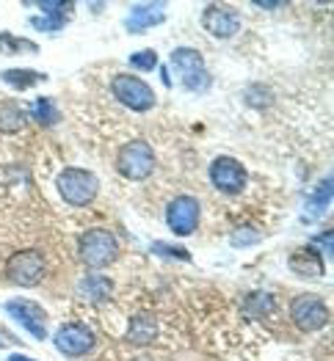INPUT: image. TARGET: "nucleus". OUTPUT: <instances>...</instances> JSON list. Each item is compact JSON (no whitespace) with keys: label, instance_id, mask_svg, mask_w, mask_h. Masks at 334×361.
<instances>
[{"label":"nucleus","instance_id":"412c9836","mask_svg":"<svg viewBox=\"0 0 334 361\" xmlns=\"http://www.w3.org/2000/svg\"><path fill=\"white\" fill-rule=\"evenodd\" d=\"M0 50H6V53H17V50H30V53H36L39 47L28 42V39H17L14 33H0Z\"/></svg>","mask_w":334,"mask_h":361},{"label":"nucleus","instance_id":"5701e85b","mask_svg":"<svg viewBox=\"0 0 334 361\" xmlns=\"http://www.w3.org/2000/svg\"><path fill=\"white\" fill-rule=\"evenodd\" d=\"M130 66L138 69V72H152V69L157 66L155 50H138V53H133V56H130Z\"/></svg>","mask_w":334,"mask_h":361},{"label":"nucleus","instance_id":"9d476101","mask_svg":"<svg viewBox=\"0 0 334 361\" xmlns=\"http://www.w3.org/2000/svg\"><path fill=\"white\" fill-rule=\"evenodd\" d=\"M53 342L64 356H83L94 348V331L83 323H66L56 331Z\"/></svg>","mask_w":334,"mask_h":361},{"label":"nucleus","instance_id":"f03ea898","mask_svg":"<svg viewBox=\"0 0 334 361\" xmlns=\"http://www.w3.org/2000/svg\"><path fill=\"white\" fill-rule=\"evenodd\" d=\"M172 69L182 83V89L188 91H208L210 89V75L205 69L202 56L193 47H177L172 53Z\"/></svg>","mask_w":334,"mask_h":361},{"label":"nucleus","instance_id":"6e6552de","mask_svg":"<svg viewBox=\"0 0 334 361\" xmlns=\"http://www.w3.org/2000/svg\"><path fill=\"white\" fill-rule=\"evenodd\" d=\"M210 182L221 193L235 196V193H241L243 188H246V169L235 157H227V154L215 157L210 166Z\"/></svg>","mask_w":334,"mask_h":361},{"label":"nucleus","instance_id":"423d86ee","mask_svg":"<svg viewBox=\"0 0 334 361\" xmlns=\"http://www.w3.org/2000/svg\"><path fill=\"white\" fill-rule=\"evenodd\" d=\"M111 89L117 94V99L124 108H130V111L144 114V111H150L152 105H155V91L144 80L133 78V75H117L111 80Z\"/></svg>","mask_w":334,"mask_h":361},{"label":"nucleus","instance_id":"f3484780","mask_svg":"<svg viewBox=\"0 0 334 361\" xmlns=\"http://www.w3.org/2000/svg\"><path fill=\"white\" fill-rule=\"evenodd\" d=\"M80 293H83L89 301L102 303L114 295V281L105 279V276H86L83 284H80Z\"/></svg>","mask_w":334,"mask_h":361},{"label":"nucleus","instance_id":"a211bd4d","mask_svg":"<svg viewBox=\"0 0 334 361\" xmlns=\"http://www.w3.org/2000/svg\"><path fill=\"white\" fill-rule=\"evenodd\" d=\"M0 80H3L6 86H11V89L25 91V89H33L36 83H42L44 75H42V72H30V69H6V72L0 75Z\"/></svg>","mask_w":334,"mask_h":361},{"label":"nucleus","instance_id":"cd10ccee","mask_svg":"<svg viewBox=\"0 0 334 361\" xmlns=\"http://www.w3.org/2000/svg\"><path fill=\"white\" fill-rule=\"evenodd\" d=\"M136 361H150V359H136Z\"/></svg>","mask_w":334,"mask_h":361},{"label":"nucleus","instance_id":"dca6fc26","mask_svg":"<svg viewBox=\"0 0 334 361\" xmlns=\"http://www.w3.org/2000/svg\"><path fill=\"white\" fill-rule=\"evenodd\" d=\"M25 124H28V114H25L17 102L0 99V130H3V133H17V130H23Z\"/></svg>","mask_w":334,"mask_h":361},{"label":"nucleus","instance_id":"bb28decb","mask_svg":"<svg viewBox=\"0 0 334 361\" xmlns=\"http://www.w3.org/2000/svg\"><path fill=\"white\" fill-rule=\"evenodd\" d=\"M8 361H36V359H28V356H8Z\"/></svg>","mask_w":334,"mask_h":361},{"label":"nucleus","instance_id":"aec40b11","mask_svg":"<svg viewBox=\"0 0 334 361\" xmlns=\"http://www.w3.org/2000/svg\"><path fill=\"white\" fill-rule=\"evenodd\" d=\"M329 199H332V180L326 177L323 185L318 188V193H315V196L309 199V204H306V212H309V215H306V221H309V218H321L323 210L329 207Z\"/></svg>","mask_w":334,"mask_h":361},{"label":"nucleus","instance_id":"39448f33","mask_svg":"<svg viewBox=\"0 0 334 361\" xmlns=\"http://www.w3.org/2000/svg\"><path fill=\"white\" fill-rule=\"evenodd\" d=\"M47 271V262L39 251H20L6 262V276L8 281L20 284V287H36Z\"/></svg>","mask_w":334,"mask_h":361},{"label":"nucleus","instance_id":"4468645a","mask_svg":"<svg viewBox=\"0 0 334 361\" xmlns=\"http://www.w3.org/2000/svg\"><path fill=\"white\" fill-rule=\"evenodd\" d=\"M290 268L293 273H299L302 279H315L323 273V262H321V254L315 245H304L299 251H293L290 257Z\"/></svg>","mask_w":334,"mask_h":361},{"label":"nucleus","instance_id":"9b49d317","mask_svg":"<svg viewBox=\"0 0 334 361\" xmlns=\"http://www.w3.org/2000/svg\"><path fill=\"white\" fill-rule=\"evenodd\" d=\"M6 312H8V314H11V317L30 334V336H36V339H44V336H47V329H44L47 314H44V309H42L39 303L14 298V301L6 303Z\"/></svg>","mask_w":334,"mask_h":361},{"label":"nucleus","instance_id":"393cba45","mask_svg":"<svg viewBox=\"0 0 334 361\" xmlns=\"http://www.w3.org/2000/svg\"><path fill=\"white\" fill-rule=\"evenodd\" d=\"M39 8H42V11H56V14H69V11H75L72 3H39Z\"/></svg>","mask_w":334,"mask_h":361},{"label":"nucleus","instance_id":"b1692460","mask_svg":"<svg viewBox=\"0 0 334 361\" xmlns=\"http://www.w3.org/2000/svg\"><path fill=\"white\" fill-rule=\"evenodd\" d=\"M152 254H160V257H169V259H182V262H191V254L180 248V245H169V243H152Z\"/></svg>","mask_w":334,"mask_h":361},{"label":"nucleus","instance_id":"1a4fd4ad","mask_svg":"<svg viewBox=\"0 0 334 361\" xmlns=\"http://www.w3.org/2000/svg\"><path fill=\"white\" fill-rule=\"evenodd\" d=\"M290 314H293V323L302 329V331H318L329 323V309L326 303L321 301L318 295H302L296 298L290 306Z\"/></svg>","mask_w":334,"mask_h":361},{"label":"nucleus","instance_id":"7ed1b4c3","mask_svg":"<svg viewBox=\"0 0 334 361\" xmlns=\"http://www.w3.org/2000/svg\"><path fill=\"white\" fill-rule=\"evenodd\" d=\"M80 259L94 268V271H100V268H108L117 257H119V243L117 238L111 235V232H105V229H89L83 238H80Z\"/></svg>","mask_w":334,"mask_h":361},{"label":"nucleus","instance_id":"20e7f679","mask_svg":"<svg viewBox=\"0 0 334 361\" xmlns=\"http://www.w3.org/2000/svg\"><path fill=\"white\" fill-rule=\"evenodd\" d=\"M117 169L124 180H147L155 171V152L147 141H130L117 154Z\"/></svg>","mask_w":334,"mask_h":361},{"label":"nucleus","instance_id":"a878e982","mask_svg":"<svg viewBox=\"0 0 334 361\" xmlns=\"http://www.w3.org/2000/svg\"><path fill=\"white\" fill-rule=\"evenodd\" d=\"M312 245H323V257H332V232H323L321 238H315Z\"/></svg>","mask_w":334,"mask_h":361},{"label":"nucleus","instance_id":"0eeeda50","mask_svg":"<svg viewBox=\"0 0 334 361\" xmlns=\"http://www.w3.org/2000/svg\"><path fill=\"white\" fill-rule=\"evenodd\" d=\"M199 212H202V207H199V202L193 196H177L166 207V224H169V229L174 235L185 238L199 226Z\"/></svg>","mask_w":334,"mask_h":361},{"label":"nucleus","instance_id":"f8f14e48","mask_svg":"<svg viewBox=\"0 0 334 361\" xmlns=\"http://www.w3.org/2000/svg\"><path fill=\"white\" fill-rule=\"evenodd\" d=\"M202 25L205 30L215 36V39H229L241 30V17L235 8H227V6H218L210 3L205 11H202Z\"/></svg>","mask_w":334,"mask_h":361},{"label":"nucleus","instance_id":"6ab92c4d","mask_svg":"<svg viewBox=\"0 0 334 361\" xmlns=\"http://www.w3.org/2000/svg\"><path fill=\"white\" fill-rule=\"evenodd\" d=\"M28 116L30 119H36L39 124H44V127H50V124H56V121H59V108L53 105V99L39 97V99H33Z\"/></svg>","mask_w":334,"mask_h":361},{"label":"nucleus","instance_id":"f257e3e1","mask_svg":"<svg viewBox=\"0 0 334 361\" xmlns=\"http://www.w3.org/2000/svg\"><path fill=\"white\" fill-rule=\"evenodd\" d=\"M56 188L64 196V202H69L72 207H86V204L94 202V196L100 190V182L86 169H66V171L59 174Z\"/></svg>","mask_w":334,"mask_h":361},{"label":"nucleus","instance_id":"4be33fe9","mask_svg":"<svg viewBox=\"0 0 334 361\" xmlns=\"http://www.w3.org/2000/svg\"><path fill=\"white\" fill-rule=\"evenodd\" d=\"M69 23V14H47V17H33L30 25L36 30H61Z\"/></svg>","mask_w":334,"mask_h":361},{"label":"nucleus","instance_id":"ddd939ff","mask_svg":"<svg viewBox=\"0 0 334 361\" xmlns=\"http://www.w3.org/2000/svg\"><path fill=\"white\" fill-rule=\"evenodd\" d=\"M163 20H166L163 3H141V6H136V8L130 11V17L124 20V28L130 30V33H141V30L160 25Z\"/></svg>","mask_w":334,"mask_h":361},{"label":"nucleus","instance_id":"2eb2a0df","mask_svg":"<svg viewBox=\"0 0 334 361\" xmlns=\"http://www.w3.org/2000/svg\"><path fill=\"white\" fill-rule=\"evenodd\" d=\"M155 336H157V323H155L152 314L133 317V323L127 329V342H133V345H150Z\"/></svg>","mask_w":334,"mask_h":361}]
</instances>
